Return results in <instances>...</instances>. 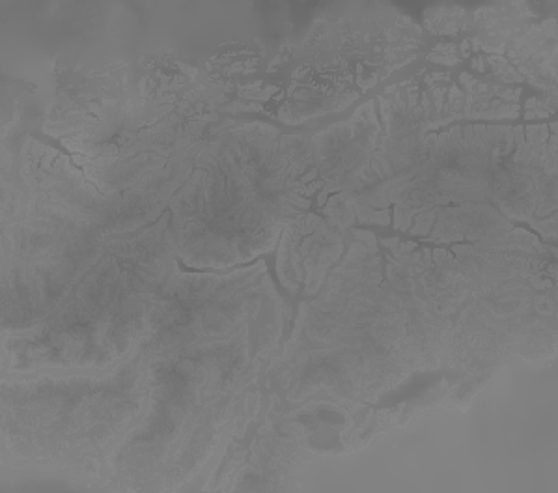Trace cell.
<instances>
[{"label": "cell", "instance_id": "6da1fadb", "mask_svg": "<svg viewBox=\"0 0 558 493\" xmlns=\"http://www.w3.org/2000/svg\"><path fill=\"white\" fill-rule=\"evenodd\" d=\"M169 221L162 214L144 232L117 238L51 314L4 337L12 374L114 369L143 350L182 279Z\"/></svg>", "mask_w": 558, "mask_h": 493}]
</instances>
